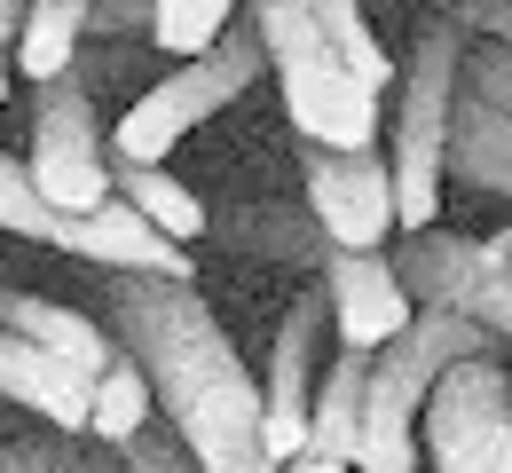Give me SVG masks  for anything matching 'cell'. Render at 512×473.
<instances>
[{"instance_id":"cell-8","label":"cell","mask_w":512,"mask_h":473,"mask_svg":"<svg viewBox=\"0 0 512 473\" xmlns=\"http://www.w3.org/2000/svg\"><path fill=\"white\" fill-rule=\"evenodd\" d=\"M32 190L64 213H95L111 198V150H103V119L87 95V71L64 64L32 79V150H24Z\"/></svg>"},{"instance_id":"cell-24","label":"cell","mask_w":512,"mask_h":473,"mask_svg":"<svg viewBox=\"0 0 512 473\" xmlns=\"http://www.w3.org/2000/svg\"><path fill=\"white\" fill-rule=\"evenodd\" d=\"M127 32H150V0H87V40H127Z\"/></svg>"},{"instance_id":"cell-15","label":"cell","mask_w":512,"mask_h":473,"mask_svg":"<svg viewBox=\"0 0 512 473\" xmlns=\"http://www.w3.org/2000/svg\"><path fill=\"white\" fill-rule=\"evenodd\" d=\"M111 198H127L150 229H166L174 245H190L213 229V213L182 174H166V158H111Z\"/></svg>"},{"instance_id":"cell-4","label":"cell","mask_w":512,"mask_h":473,"mask_svg":"<svg viewBox=\"0 0 512 473\" xmlns=\"http://www.w3.org/2000/svg\"><path fill=\"white\" fill-rule=\"evenodd\" d=\"M457 64H465V24L434 0V16L418 24L410 56L394 64V229H426L442 213V142H449V103H457Z\"/></svg>"},{"instance_id":"cell-20","label":"cell","mask_w":512,"mask_h":473,"mask_svg":"<svg viewBox=\"0 0 512 473\" xmlns=\"http://www.w3.org/2000/svg\"><path fill=\"white\" fill-rule=\"evenodd\" d=\"M0 473H119V450L95 434L48 426V434H24L16 450H0Z\"/></svg>"},{"instance_id":"cell-13","label":"cell","mask_w":512,"mask_h":473,"mask_svg":"<svg viewBox=\"0 0 512 473\" xmlns=\"http://www.w3.org/2000/svg\"><path fill=\"white\" fill-rule=\"evenodd\" d=\"M442 174H457L465 190H489V198H512V111L481 103L457 87L449 103V142H442Z\"/></svg>"},{"instance_id":"cell-6","label":"cell","mask_w":512,"mask_h":473,"mask_svg":"<svg viewBox=\"0 0 512 473\" xmlns=\"http://www.w3.org/2000/svg\"><path fill=\"white\" fill-rule=\"evenodd\" d=\"M0 237H32L48 253H71L87 269H166V276H197L190 245H174L166 229H150L127 198H103L95 213H64L32 190L24 158L0 150Z\"/></svg>"},{"instance_id":"cell-2","label":"cell","mask_w":512,"mask_h":473,"mask_svg":"<svg viewBox=\"0 0 512 473\" xmlns=\"http://www.w3.org/2000/svg\"><path fill=\"white\" fill-rule=\"evenodd\" d=\"M497 339L481 324H465L457 308H410V324L363 355V410H355V450H347V473H418V403L434 387V371L457 363V355H481Z\"/></svg>"},{"instance_id":"cell-11","label":"cell","mask_w":512,"mask_h":473,"mask_svg":"<svg viewBox=\"0 0 512 473\" xmlns=\"http://www.w3.org/2000/svg\"><path fill=\"white\" fill-rule=\"evenodd\" d=\"M323 339H331V308H323V292H300L268 339V379H260V442L276 466L308 442V395L323 379Z\"/></svg>"},{"instance_id":"cell-22","label":"cell","mask_w":512,"mask_h":473,"mask_svg":"<svg viewBox=\"0 0 512 473\" xmlns=\"http://www.w3.org/2000/svg\"><path fill=\"white\" fill-rule=\"evenodd\" d=\"M237 8H245V0H150V48H166V56H197Z\"/></svg>"},{"instance_id":"cell-26","label":"cell","mask_w":512,"mask_h":473,"mask_svg":"<svg viewBox=\"0 0 512 473\" xmlns=\"http://www.w3.org/2000/svg\"><path fill=\"white\" fill-rule=\"evenodd\" d=\"M276 473H347V466H339V458H316V450H292Z\"/></svg>"},{"instance_id":"cell-16","label":"cell","mask_w":512,"mask_h":473,"mask_svg":"<svg viewBox=\"0 0 512 473\" xmlns=\"http://www.w3.org/2000/svg\"><path fill=\"white\" fill-rule=\"evenodd\" d=\"M229 245L253 253V261H276V269H316L331 237L316 229V213H300V205H237L229 213Z\"/></svg>"},{"instance_id":"cell-3","label":"cell","mask_w":512,"mask_h":473,"mask_svg":"<svg viewBox=\"0 0 512 473\" xmlns=\"http://www.w3.org/2000/svg\"><path fill=\"white\" fill-rule=\"evenodd\" d=\"M260 32V56L284 87V119L300 142L323 150H355V142H379V87H363L355 71L331 56L316 8L308 0H245Z\"/></svg>"},{"instance_id":"cell-28","label":"cell","mask_w":512,"mask_h":473,"mask_svg":"<svg viewBox=\"0 0 512 473\" xmlns=\"http://www.w3.org/2000/svg\"><path fill=\"white\" fill-rule=\"evenodd\" d=\"M0 103H8V56H0Z\"/></svg>"},{"instance_id":"cell-1","label":"cell","mask_w":512,"mask_h":473,"mask_svg":"<svg viewBox=\"0 0 512 473\" xmlns=\"http://www.w3.org/2000/svg\"><path fill=\"white\" fill-rule=\"evenodd\" d=\"M103 276V332L127 347L150 379L158 418L182 434L205 473H276L260 442V379L245 371L237 339L205 308L197 276L166 269H95Z\"/></svg>"},{"instance_id":"cell-7","label":"cell","mask_w":512,"mask_h":473,"mask_svg":"<svg viewBox=\"0 0 512 473\" xmlns=\"http://www.w3.org/2000/svg\"><path fill=\"white\" fill-rule=\"evenodd\" d=\"M418 458L434 473H512V379L497 347L434 371L418 403Z\"/></svg>"},{"instance_id":"cell-25","label":"cell","mask_w":512,"mask_h":473,"mask_svg":"<svg viewBox=\"0 0 512 473\" xmlns=\"http://www.w3.org/2000/svg\"><path fill=\"white\" fill-rule=\"evenodd\" d=\"M442 8L465 24V40H497V48H512V0H442Z\"/></svg>"},{"instance_id":"cell-19","label":"cell","mask_w":512,"mask_h":473,"mask_svg":"<svg viewBox=\"0 0 512 473\" xmlns=\"http://www.w3.org/2000/svg\"><path fill=\"white\" fill-rule=\"evenodd\" d=\"M150 418H158V403H150V379H142V363L119 347V355H111V363L87 379V434L119 450V442H127V434H142Z\"/></svg>"},{"instance_id":"cell-23","label":"cell","mask_w":512,"mask_h":473,"mask_svg":"<svg viewBox=\"0 0 512 473\" xmlns=\"http://www.w3.org/2000/svg\"><path fill=\"white\" fill-rule=\"evenodd\" d=\"M119 466H127V473H205L190 450H182V434H174V426H158V418H150L142 434L119 442Z\"/></svg>"},{"instance_id":"cell-9","label":"cell","mask_w":512,"mask_h":473,"mask_svg":"<svg viewBox=\"0 0 512 473\" xmlns=\"http://www.w3.org/2000/svg\"><path fill=\"white\" fill-rule=\"evenodd\" d=\"M386 261H394L410 300L457 308L465 324H481L497 347H512V253L481 245V237H449V229L426 221V229H394L386 237Z\"/></svg>"},{"instance_id":"cell-21","label":"cell","mask_w":512,"mask_h":473,"mask_svg":"<svg viewBox=\"0 0 512 473\" xmlns=\"http://www.w3.org/2000/svg\"><path fill=\"white\" fill-rule=\"evenodd\" d=\"M323 24V40H331V56L355 71L363 87H386L394 79V56L379 48V32H371V16H363V0H308Z\"/></svg>"},{"instance_id":"cell-10","label":"cell","mask_w":512,"mask_h":473,"mask_svg":"<svg viewBox=\"0 0 512 473\" xmlns=\"http://www.w3.org/2000/svg\"><path fill=\"white\" fill-rule=\"evenodd\" d=\"M300 174H308V213L331 245H386L394 237V174H386L379 142H355V150L300 142Z\"/></svg>"},{"instance_id":"cell-18","label":"cell","mask_w":512,"mask_h":473,"mask_svg":"<svg viewBox=\"0 0 512 473\" xmlns=\"http://www.w3.org/2000/svg\"><path fill=\"white\" fill-rule=\"evenodd\" d=\"M79 48H87V0H24V24L8 40L24 79H48V71L79 64Z\"/></svg>"},{"instance_id":"cell-14","label":"cell","mask_w":512,"mask_h":473,"mask_svg":"<svg viewBox=\"0 0 512 473\" xmlns=\"http://www.w3.org/2000/svg\"><path fill=\"white\" fill-rule=\"evenodd\" d=\"M0 332H16V339H32V347H48V355H64V363H79L87 379L119 355V339L103 332V316L64 308V300H40V292H0Z\"/></svg>"},{"instance_id":"cell-27","label":"cell","mask_w":512,"mask_h":473,"mask_svg":"<svg viewBox=\"0 0 512 473\" xmlns=\"http://www.w3.org/2000/svg\"><path fill=\"white\" fill-rule=\"evenodd\" d=\"M16 24H24V0H0V56H8V40H16Z\"/></svg>"},{"instance_id":"cell-12","label":"cell","mask_w":512,"mask_h":473,"mask_svg":"<svg viewBox=\"0 0 512 473\" xmlns=\"http://www.w3.org/2000/svg\"><path fill=\"white\" fill-rule=\"evenodd\" d=\"M316 292L323 308H331V339L339 347H386V339L410 324V292H402V276H394V261H386V245H323L316 261Z\"/></svg>"},{"instance_id":"cell-5","label":"cell","mask_w":512,"mask_h":473,"mask_svg":"<svg viewBox=\"0 0 512 473\" xmlns=\"http://www.w3.org/2000/svg\"><path fill=\"white\" fill-rule=\"evenodd\" d=\"M260 71H268L260 32H253V16L237 8L197 56H174V71H166L158 87L134 95V111H119V127L103 135V150H111V158H166L190 127H205L213 111H229Z\"/></svg>"},{"instance_id":"cell-17","label":"cell","mask_w":512,"mask_h":473,"mask_svg":"<svg viewBox=\"0 0 512 473\" xmlns=\"http://www.w3.org/2000/svg\"><path fill=\"white\" fill-rule=\"evenodd\" d=\"M355 410H363V347H339V355L323 363L316 395H308V442H300V450L347 466V450H355Z\"/></svg>"}]
</instances>
